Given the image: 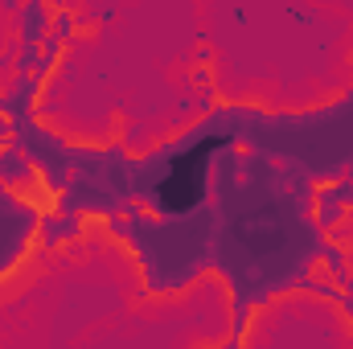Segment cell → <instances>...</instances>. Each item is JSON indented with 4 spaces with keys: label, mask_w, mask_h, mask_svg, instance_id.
Segmentation results:
<instances>
[{
    "label": "cell",
    "mask_w": 353,
    "mask_h": 349,
    "mask_svg": "<svg viewBox=\"0 0 353 349\" xmlns=\"http://www.w3.org/2000/svg\"><path fill=\"white\" fill-rule=\"evenodd\" d=\"M41 218H46L41 201L25 197V193L8 189V181H0V279L21 271V263L37 251Z\"/></svg>",
    "instance_id": "obj_1"
},
{
    "label": "cell",
    "mask_w": 353,
    "mask_h": 349,
    "mask_svg": "<svg viewBox=\"0 0 353 349\" xmlns=\"http://www.w3.org/2000/svg\"><path fill=\"white\" fill-rule=\"evenodd\" d=\"M50 21H54V12H50V4H46V0H25L21 21H17L21 46H41V41H46V33H50Z\"/></svg>",
    "instance_id": "obj_2"
},
{
    "label": "cell",
    "mask_w": 353,
    "mask_h": 349,
    "mask_svg": "<svg viewBox=\"0 0 353 349\" xmlns=\"http://www.w3.org/2000/svg\"><path fill=\"white\" fill-rule=\"evenodd\" d=\"M74 29H79V17H74V12H66V8H58V12H54V21H50V33H58L62 41H70V37H74Z\"/></svg>",
    "instance_id": "obj_3"
}]
</instances>
